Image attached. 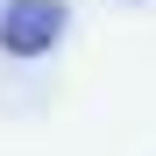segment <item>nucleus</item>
Segmentation results:
<instances>
[{
  "mask_svg": "<svg viewBox=\"0 0 156 156\" xmlns=\"http://www.w3.org/2000/svg\"><path fill=\"white\" fill-rule=\"evenodd\" d=\"M71 29V0H7L0 7V50H7L14 64H36L50 50L64 43Z\"/></svg>",
  "mask_w": 156,
  "mask_h": 156,
  "instance_id": "f257e3e1",
  "label": "nucleus"
}]
</instances>
